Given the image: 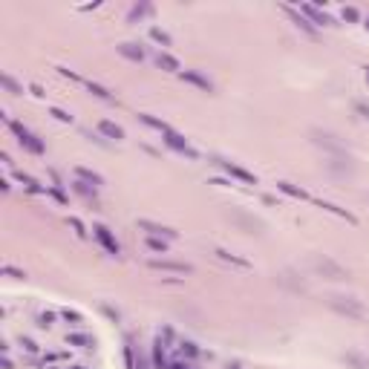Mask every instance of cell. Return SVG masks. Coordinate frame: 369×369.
<instances>
[{"label":"cell","mask_w":369,"mask_h":369,"mask_svg":"<svg viewBox=\"0 0 369 369\" xmlns=\"http://www.w3.org/2000/svg\"><path fill=\"white\" fill-rule=\"evenodd\" d=\"M6 121H9L12 133L18 136V141H21V147H26L29 153H38V156L44 153V144H41V141H38V138H35L32 133H29V130H23V127L18 124V121H12V118H6Z\"/></svg>","instance_id":"cell-1"},{"label":"cell","mask_w":369,"mask_h":369,"mask_svg":"<svg viewBox=\"0 0 369 369\" xmlns=\"http://www.w3.org/2000/svg\"><path fill=\"white\" fill-rule=\"evenodd\" d=\"M332 306H334L337 311L349 314V317H357V320L363 317V306H360V303H355L352 297H334V303H332Z\"/></svg>","instance_id":"cell-2"},{"label":"cell","mask_w":369,"mask_h":369,"mask_svg":"<svg viewBox=\"0 0 369 369\" xmlns=\"http://www.w3.org/2000/svg\"><path fill=\"white\" fill-rule=\"evenodd\" d=\"M92 231H95V240L101 242V245L107 248V251H110V254H118V242H115L113 237H110V231H107V228H101V225H98V228H92Z\"/></svg>","instance_id":"cell-3"},{"label":"cell","mask_w":369,"mask_h":369,"mask_svg":"<svg viewBox=\"0 0 369 369\" xmlns=\"http://www.w3.org/2000/svg\"><path fill=\"white\" fill-rule=\"evenodd\" d=\"M164 136H167L164 141H167V144H170L173 150H179V153H188V156H194V150H191V147H188V144L182 141V136H176V133H170V130H167Z\"/></svg>","instance_id":"cell-4"},{"label":"cell","mask_w":369,"mask_h":369,"mask_svg":"<svg viewBox=\"0 0 369 369\" xmlns=\"http://www.w3.org/2000/svg\"><path fill=\"white\" fill-rule=\"evenodd\" d=\"M98 130H101L104 136L115 138V141H118V138H124V130H121V127H115L113 121H101V124H98Z\"/></svg>","instance_id":"cell-5"},{"label":"cell","mask_w":369,"mask_h":369,"mask_svg":"<svg viewBox=\"0 0 369 369\" xmlns=\"http://www.w3.org/2000/svg\"><path fill=\"white\" fill-rule=\"evenodd\" d=\"M219 164H222V167H225V170L231 173V176H240L242 182H254V176L248 170H242V167H237V164H231V161H219Z\"/></svg>","instance_id":"cell-6"},{"label":"cell","mask_w":369,"mask_h":369,"mask_svg":"<svg viewBox=\"0 0 369 369\" xmlns=\"http://www.w3.org/2000/svg\"><path fill=\"white\" fill-rule=\"evenodd\" d=\"M300 9L306 12V15H309V18H311L314 23H320V26H326V23H332V21H329V15H323V12H317L314 6H300Z\"/></svg>","instance_id":"cell-7"},{"label":"cell","mask_w":369,"mask_h":369,"mask_svg":"<svg viewBox=\"0 0 369 369\" xmlns=\"http://www.w3.org/2000/svg\"><path fill=\"white\" fill-rule=\"evenodd\" d=\"M141 228H147L150 234H156V237H161V234H164V237H176V231H170V228H161V225H156V222H147V219L141 222Z\"/></svg>","instance_id":"cell-8"},{"label":"cell","mask_w":369,"mask_h":369,"mask_svg":"<svg viewBox=\"0 0 369 369\" xmlns=\"http://www.w3.org/2000/svg\"><path fill=\"white\" fill-rule=\"evenodd\" d=\"M118 52H121V55H127V58H133V61H141V58H144V52H141V49H133V44L118 46Z\"/></svg>","instance_id":"cell-9"},{"label":"cell","mask_w":369,"mask_h":369,"mask_svg":"<svg viewBox=\"0 0 369 369\" xmlns=\"http://www.w3.org/2000/svg\"><path fill=\"white\" fill-rule=\"evenodd\" d=\"M78 176L87 179V182H92V184H101V176H98V173H90V170H84V167H78Z\"/></svg>","instance_id":"cell-10"},{"label":"cell","mask_w":369,"mask_h":369,"mask_svg":"<svg viewBox=\"0 0 369 369\" xmlns=\"http://www.w3.org/2000/svg\"><path fill=\"white\" fill-rule=\"evenodd\" d=\"M159 67H164V69H179V64H176L170 55H159Z\"/></svg>","instance_id":"cell-11"},{"label":"cell","mask_w":369,"mask_h":369,"mask_svg":"<svg viewBox=\"0 0 369 369\" xmlns=\"http://www.w3.org/2000/svg\"><path fill=\"white\" fill-rule=\"evenodd\" d=\"M156 268H167V271H188L184 265H176V263H153Z\"/></svg>","instance_id":"cell-12"},{"label":"cell","mask_w":369,"mask_h":369,"mask_svg":"<svg viewBox=\"0 0 369 369\" xmlns=\"http://www.w3.org/2000/svg\"><path fill=\"white\" fill-rule=\"evenodd\" d=\"M69 343H81V346H90V337H84V334H69Z\"/></svg>","instance_id":"cell-13"},{"label":"cell","mask_w":369,"mask_h":369,"mask_svg":"<svg viewBox=\"0 0 369 369\" xmlns=\"http://www.w3.org/2000/svg\"><path fill=\"white\" fill-rule=\"evenodd\" d=\"M3 84H6V87H9L12 92H15V95H18V92H21V87H18V84H15V81L9 78V75H3Z\"/></svg>","instance_id":"cell-14"},{"label":"cell","mask_w":369,"mask_h":369,"mask_svg":"<svg viewBox=\"0 0 369 369\" xmlns=\"http://www.w3.org/2000/svg\"><path fill=\"white\" fill-rule=\"evenodd\" d=\"M343 18L346 21H357V9H343Z\"/></svg>","instance_id":"cell-15"},{"label":"cell","mask_w":369,"mask_h":369,"mask_svg":"<svg viewBox=\"0 0 369 369\" xmlns=\"http://www.w3.org/2000/svg\"><path fill=\"white\" fill-rule=\"evenodd\" d=\"M52 115H55V118H61V121H69V118H72V115H67L64 110H52Z\"/></svg>","instance_id":"cell-16"},{"label":"cell","mask_w":369,"mask_h":369,"mask_svg":"<svg viewBox=\"0 0 369 369\" xmlns=\"http://www.w3.org/2000/svg\"><path fill=\"white\" fill-rule=\"evenodd\" d=\"M150 248H153V251H164V242H156V240H150Z\"/></svg>","instance_id":"cell-17"},{"label":"cell","mask_w":369,"mask_h":369,"mask_svg":"<svg viewBox=\"0 0 369 369\" xmlns=\"http://www.w3.org/2000/svg\"><path fill=\"white\" fill-rule=\"evenodd\" d=\"M173 369H191V366H188V363H176Z\"/></svg>","instance_id":"cell-18"},{"label":"cell","mask_w":369,"mask_h":369,"mask_svg":"<svg viewBox=\"0 0 369 369\" xmlns=\"http://www.w3.org/2000/svg\"><path fill=\"white\" fill-rule=\"evenodd\" d=\"M366 81H369V69H366Z\"/></svg>","instance_id":"cell-19"}]
</instances>
